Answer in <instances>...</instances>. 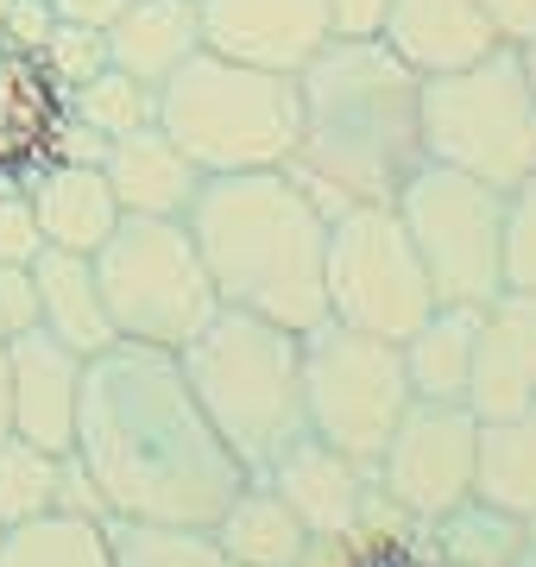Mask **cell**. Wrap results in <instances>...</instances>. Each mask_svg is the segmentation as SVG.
Instances as JSON below:
<instances>
[{
	"instance_id": "33",
	"label": "cell",
	"mask_w": 536,
	"mask_h": 567,
	"mask_svg": "<svg viewBox=\"0 0 536 567\" xmlns=\"http://www.w3.org/2000/svg\"><path fill=\"white\" fill-rule=\"evenodd\" d=\"M44 252V227L32 215V196L25 183H7L0 189V265H32Z\"/></svg>"
},
{
	"instance_id": "8",
	"label": "cell",
	"mask_w": 536,
	"mask_h": 567,
	"mask_svg": "<svg viewBox=\"0 0 536 567\" xmlns=\"http://www.w3.org/2000/svg\"><path fill=\"white\" fill-rule=\"evenodd\" d=\"M297 360H303V429L372 473L398 416L411 410L398 341H379V334H360L322 316L297 334Z\"/></svg>"
},
{
	"instance_id": "14",
	"label": "cell",
	"mask_w": 536,
	"mask_h": 567,
	"mask_svg": "<svg viewBox=\"0 0 536 567\" xmlns=\"http://www.w3.org/2000/svg\"><path fill=\"white\" fill-rule=\"evenodd\" d=\"M83 353L76 347L51 341L44 328L7 341V416H13V435L51 447V454H70L76 442V404H83Z\"/></svg>"
},
{
	"instance_id": "7",
	"label": "cell",
	"mask_w": 536,
	"mask_h": 567,
	"mask_svg": "<svg viewBox=\"0 0 536 567\" xmlns=\"http://www.w3.org/2000/svg\"><path fill=\"white\" fill-rule=\"evenodd\" d=\"M95 284L114 341L165 347V353L196 341L221 309L189 227L171 215H121L114 234L95 246Z\"/></svg>"
},
{
	"instance_id": "38",
	"label": "cell",
	"mask_w": 536,
	"mask_h": 567,
	"mask_svg": "<svg viewBox=\"0 0 536 567\" xmlns=\"http://www.w3.org/2000/svg\"><path fill=\"white\" fill-rule=\"evenodd\" d=\"M51 13H58V20H76V25H114L126 13V0H51Z\"/></svg>"
},
{
	"instance_id": "34",
	"label": "cell",
	"mask_w": 536,
	"mask_h": 567,
	"mask_svg": "<svg viewBox=\"0 0 536 567\" xmlns=\"http://www.w3.org/2000/svg\"><path fill=\"white\" fill-rule=\"evenodd\" d=\"M39 328V284L32 265H0V341H20Z\"/></svg>"
},
{
	"instance_id": "10",
	"label": "cell",
	"mask_w": 536,
	"mask_h": 567,
	"mask_svg": "<svg viewBox=\"0 0 536 567\" xmlns=\"http://www.w3.org/2000/svg\"><path fill=\"white\" fill-rule=\"evenodd\" d=\"M322 303H329V322L379 334V341H404L435 309L423 259H416L392 203H353L341 215H329Z\"/></svg>"
},
{
	"instance_id": "9",
	"label": "cell",
	"mask_w": 536,
	"mask_h": 567,
	"mask_svg": "<svg viewBox=\"0 0 536 567\" xmlns=\"http://www.w3.org/2000/svg\"><path fill=\"white\" fill-rule=\"evenodd\" d=\"M398 221L411 234L423 278H430L435 303H474L486 309L505 290L498 271V227H505V189L449 171V164H416L411 177L398 183Z\"/></svg>"
},
{
	"instance_id": "23",
	"label": "cell",
	"mask_w": 536,
	"mask_h": 567,
	"mask_svg": "<svg viewBox=\"0 0 536 567\" xmlns=\"http://www.w3.org/2000/svg\"><path fill=\"white\" fill-rule=\"evenodd\" d=\"M474 341H480V309L474 303H435L430 316L398 341V353H404V379H411V398H430V404H467Z\"/></svg>"
},
{
	"instance_id": "1",
	"label": "cell",
	"mask_w": 536,
	"mask_h": 567,
	"mask_svg": "<svg viewBox=\"0 0 536 567\" xmlns=\"http://www.w3.org/2000/svg\"><path fill=\"white\" fill-rule=\"evenodd\" d=\"M70 454L102 498V517L208 529L247 486V466L227 454L203 404L189 398L177 353L140 341L89 353Z\"/></svg>"
},
{
	"instance_id": "22",
	"label": "cell",
	"mask_w": 536,
	"mask_h": 567,
	"mask_svg": "<svg viewBox=\"0 0 536 567\" xmlns=\"http://www.w3.org/2000/svg\"><path fill=\"white\" fill-rule=\"evenodd\" d=\"M32 284H39V328L51 341L76 347V353H102L114 347V322L102 309V284H95V259L89 252H58L44 246L32 259Z\"/></svg>"
},
{
	"instance_id": "19",
	"label": "cell",
	"mask_w": 536,
	"mask_h": 567,
	"mask_svg": "<svg viewBox=\"0 0 536 567\" xmlns=\"http://www.w3.org/2000/svg\"><path fill=\"white\" fill-rule=\"evenodd\" d=\"M25 196H32V215L44 227V246H58V252H89L95 259V246L121 221V203L107 189L102 164L51 158L25 177Z\"/></svg>"
},
{
	"instance_id": "21",
	"label": "cell",
	"mask_w": 536,
	"mask_h": 567,
	"mask_svg": "<svg viewBox=\"0 0 536 567\" xmlns=\"http://www.w3.org/2000/svg\"><path fill=\"white\" fill-rule=\"evenodd\" d=\"M203 51V13L196 0H126V13L107 25V63L140 82H158L184 70Z\"/></svg>"
},
{
	"instance_id": "40",
	"label": "cell",
	"mask_w": 536,
	"mask_h": 567,
	"mask_svg": "<svg viewBox=\"0 0 536 567\" xmlns=\"http://www.w3.org/2000/svg\"><path fill=\"white\" fill-rule=\"evenodd\" d=\"M512 567H536V524H524V543H517V561Z\"/></svg>"
},
{
	"instance_id": "35",
	"label": "cell",
	"mask_w": 536,
	"mask_h": 567,
	"mask_svg": "<svg viewBox=\"0 0 536 567\" xmlns=\"http://www.w3.org/2000/svg\"><path fill=\"white\" fill-rule=\"evenodd\" d=\"M51 25H58L51 0H7V13H0V32L20 44V51H39Z\"/></svg>"
},
{
	"instance_id": "20",
	"label": "cell",
	"mask_w": 536,
	"mask_h": 567,
	"mask_svg": "<svg viewBox=\"0 0 536 567\" xmlns=\"http://www.w3.org/2000/svg\"><path fill=\"white\" fill-rule=\"evenodd\" d=\"M208 536L221 543L227 567H303L316 548L310 529L297 524V511L259 473H247V486L221 505V517L208 524Z\"/></svg>"
},
{
	"instance_id": "36",
	"label": "cell",
	"mask_w": 536,
	"mask_h": 567,
	"mask_svg": "<svg viewBox=\"0 0 536 567\" xmlns=\"http://www.w3.org/2000/svg\"><path fill=\"white\" fill-rule=\"evenodd\" d=\"M392 0H329L334 39H379V20H385Z\"/></svg>"
},
{
	"instance_id": "6",
	"label": "cell",
	"mask_w": 536,
	"mask_h": 567,
	"mask_svg": "<svg viewBox=\"0 0 536 567\" xmlns=\"http://www.w3.org/2000/svg\"><path fill=\"white\" fill-rule=\"evenodd\" d=\"M416 133H423L430 164L467 171L493 189H517L524 177H536V89L524 76L517 44H498L480 63L423 76Z\"/></svg>"
},
{
	"instance_id": "39",
	"label": "cell",
	"mask_w": 536,
	"mask_h": 567,
	"mask_svg": "<svg viewBox=\"0 0 536 567\" xmlns=\"http://www.w3.org/2000/svg\"><path fill=\"white\" fill-rule=\"evenodd\" d=\"M13 435V416H7V341H0V442Z\"/></svg>"
},
{
	"instance_id": "15",
	"label": "cell",
	"mask_w": 536,
	"mask_h": 567,
	"mask_svg": "<svg viewBox=\"0 0 536 567\" xmlns=\"http://www.w3.org/2000/svg\"><path fill=\"white\" fill-rule=\"evenodd\" d=\"M536 404V297L530 290H498L480 309L474 341V379H467V410L480 423L517 416Z\"/></svg>"
},
{
	"instance_id": "27",
	"label": "cell",
	"mask_w": 536,
	"mask_h": 567,
	"mask_svg": "<svg viewBox=\"0 0 536 567\" xmlns=\"http://www.w3.org/2000/svg\"><path fill=\"white\" fill-rule=\"evenodd\" d=\"M58 492H63V454L25 442V435L0 442V529L58 517Z\"/></svg>"
},
{
	"instance_id": "11",
	"label": "cell",
	"mask_w": 536,
	"mask_h": 567,
	"mask_svg": "<svg viewBox=\"0 0 536 567\" xmlns=\"http://www.w3.org/2000/svg\"><path fill=\"white\" fill-rule=\"evenodd\" d=\"M474 454H480V416L467 404H430L411 398L398 416L392 442L372 466V486L392 505V517L430 529L454 505L474 498Z\"/></svg>"
},
{
	"instance_id": "12",
	"label": "cell",
	"mask_w": 536,
	"mask_h": 567,
	"mask_svg": "<svg viewBox=\"0 0 536 567\" xmlns=\"http://www.w3.org/2000/svg\"><path fill=\"white\" fill-rule=\"evenodd\" d=\"M259 480H271V492L297 511V524L310 529V543L360 536V529L379 524L372 511H392L385 498H379V486H372L367 466L348 461L341 447L316 442V435H297V442H290ZM385 524H398V517H385Z\"/></svg>"
},
{
	"instance_id": "42",
	"label": "cell",
	"mask_w": 536,
	"mask_h": 567,
	"mask_svg": "<svg viewBox=\"0 0 536 567\" xmlns=\"http://www.w3.org/2000/svg\"><path fill=\"white\" fill-rule=\"evenodd\" d=\"M0 536H7V529H0Z\"/></svg>"
},
{
	"instance_id": "41",
	"label": "cell",
	"mask_w": 536,
	"mask_h": 567,
	"mask_svg": "<svg viewBox=\"0 0 536 567\" xmlns=\"http://www.w3.org/2000/svg\"><path fill=\"white\" fill-rule=\"evenodd\" d=\"M517 58H524V76H530V89H536V32L517 44Z\"/></svg>"
},
{
	"instance_id": "18",
	"label": "cell",
	"mask_w": 536,
	"mask_h": 567,
	"mask_svg": "<svg viewBox=\"0 0 536 567\" xmlns=\"http://www.w3.org/2000/svg\"><path fill=\"white\" fill-rule=\"evenodd\" d=\"M102 177L114 189L121 215H171V221H184L189 203H196V189H203V171L184 158V145L171 140L158 121L140 126V133L107 140Z\"/></svg>"
},
{
	"instance_id": "25",
	"label": "cell",
	"mask_w": 536,
	"mask_h": 567,
	"mask_svg": "<svg viewBox=\"0 0 536 567\" xmlns=\"http://www.w3.org/2000/svg\"><path fill=\"white\" fill-rule=\"evenodd\" d=\"M107 567H227L221 543L203 524H145V517H102Z\"/></svg>"
},
{
	"instance_id": "30",
	"label": "cell",
	"mask_w": 536,
	"mask_h": 567,
	"mask_svg": "<svg viewBox=\"0 0 536 567\" xmlns=\"http://www.w3.org/2000/svg\"><path fill=\"white\" fill-rule=\"evenodd\" d=\"M303 567H449L430 548V536L416 524H372L360 536H341V543H316Z\"/></svg>"
},
{
	"instance_id": "37",
	"label": "cell",
	"mask_w": 536,
	"mask_h": 567,
	"mask_svg": "<svg viewBox=\"0 0 536 567\" xmlns=\"http://www.w3.org/2000/svg\"><path fill=\"white\" fill-rule=\"evenodd\" d=\"M480 7H486L498 44H524L536 32V0H480Z\"/></svg>"
},
{
	"instance_id": "32",
	"label": "cell",
	"mask_w": 536,
	"mask_h": 567,
	"mask_svg": "<svg viewBox=\"0 0 536 567\" xmlns=\"http://www.w3.org/2000/svg\"><path fill=\"white\" fill-rule=\"evenodd\" d=\"M498 271H505V290H530L536 297V177H524L517 189H505Z\"/></svg>"
},
{
	"instance_id": "24",
	"label": "cell",
	"mask_w": 536,
	"mask_h": 567,
	"mask_svg": "<svg viewBox=\"0 0 536 567\" xmlns=\"http://www.w3.org/2000/svg\"><path fill=\"white\" fill-rule=\"evenodd\" d=\"M474 498L517 524H536V404L498 423H480Z\"/></svg>"
},
{
	"instance_id": "4",
	"label": "cell",
	"mask_w": 536,
	"mask_h": 567,
	"mask_svg": "<svg viewBox=\"0 0 536 567\" xmlns=\"http://www.w3.org/2000/svg\"><path fill=\"white\" fill-rule=\"evenodd\" d=\"M189 398L203 404L208 429L227 442V454L266 473L303 429V360L297 334L247 309H215L196 341L177 347Z\"/></svg>"
},
{
	"instance_id": "28",
	"label": "cell",
	"mask_w": 536,
	"mask_h": 567,
	"mask_svg": "<svg viewBox=\"0 0 536 567\" xmlns=\"http://www.w3.org/2000/svg\"><path fill=\"white\" fill-rule=\"evenodd\" d=\"M63 107H70V121L89 126L95 140H121V133H140V126L158 121V89L107 63V70H95L83 89H70Z\"/></svg>"
},
{
	"instance_id": "3",
	"label": "cell",
	"mask_w": 536,
	"mask_h": 567,
	"mask_svg": "<svg viewBox=\"0 0 536 567\" xmlns=\"http://www.w3.org/2000/svg\"><path fill=\"white\" fill-rule=\"evenodd\" d=\"M184 227L203 252V271L221 309L266 316L290 334H303L329 316V303H322L329 215L285 171L203 177Z\"/></svg>"
},
{
	"instance_id": "26",
	"label": "cell",
	"mask_w": 536,
	"mask_h": 567,
	"mask_svg": "<svg viewBox=\"0 0 536 567\" xmlns=\"http://www.w3.org/2000/svg\"><path fill=\"white\" fill-rule=\"evenodd\" d=\"M423 536H430V548L449 567H512L517 543H524V524L505 517V511H493V505H480V498H467L449 517H435Z\"/></svg>"
},
{
	"instance_id": "17",
	"label": "cell",
	"mask_w": 536,
	"mask_h": 567,
	"mask_svg": "<svg viewBox=\"0 0 536 567\" xmlns=\"http://www.w3.org/2000/svg\"><path fill=\"white\" fill-rule=\"evenodd\" d=\"M379 44L416 76H442L498 51V32L480 0H392L379 20Z\"/></svg>"
},
{
	"instance_id": "2",
	"label": "cell",
	"mask_w": 536,
	"mask_h": 567,
	"mask_svg": "<svg viewBox=\"0 0 536 567\" xmlns=\"http://www.w3.org/2000/svg\"><path fill=\"white\" fill-rule=\"evenodd\" d=\"M416 76L379 39H329L297 70V145L285 177L322 215L353 203H392L398 183L423 164Z\"/></svg>"
},
{
	"instance_id": "13",
	"label": "cell",
	"mask_w": 536,
	"mask_h": 567,
	"mask_svg": "<svg viewBox=\"0 0 536 567\" xmlns=\"http://www.w3.org/2000/svg\"><path fill=\"white\" fill-rule=\"evenodd\" d=\"M196 13H203V51L278 76H297L334 39L329 0H196Z\"/></svg>"
},
{
	"instance_id": "5",
	"label": "cell",
	"mask_w": 536,
	"mask_h": 567,
	"mask_svg": "<svg viewBox=\"0 0 536 567\" xmlns=\"http://www.w3.org/2000/svg\"><path fill=\"white\" fill-rule=\"evenodd\" d=\"M158 126L203 177L285 171L297 145V76L252 70L221 51H196L158 82Z\"/></svg>"
},
{
	"instance_id": "31",
	"label": "cell",
	"mask_w": 536,
	"mask_h": 567,
	"mask_svg": "<svg viewBox=\"0 0 536 567\" xmlns=\"http://www.w3.org/2000/svg\"><path fill=\"white\" fill-rule=\"evenodd\" d=\"M32 58H39V63H44V76H51L63 95H70V89H83L95 70H107V32H102V25L58 20L51 32H44V44L32 51Z\"/></svg>"
},
{
	"instance_id": "29",
	"label": "cell",
	"mask_w": 536,
	"mask_h": 567,
	"mask_svg": "<svg viewBox=\"0 0 536 567\" xmlns=\"http://www.w3.org/2000/svg\"><path fill=\"white\" fill-rule=\"evenodd\" d=\"M0 567H107L102 524L89 517H39L0 536Z\"/></svg>"
},
{
	"instance_id": "16",
	"label": "cell",
	"mask_w": 536,
	"mask_h": 567,
	"mask_svg": "<svg viewBox=\"0 0 536 567\" xmlns=\"http://www.w3.org/2000/svg\"><path fill=\"white\" fill-rule=\"evenodd\" d=\"M70 121L63 89L44 76V63L32 51L0 32V189L25 183L39 164L58 158V133Z\"/></svg>"
}]
</instances>
